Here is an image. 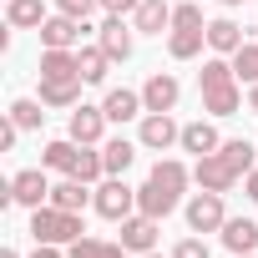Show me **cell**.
Here are the masks:
<instances>
[{
  "label": "cell",
  "mask_w": 258,
  "mask_h": 258,
  "mask_svg": "<svg viewBox=\"0 0 258 258\" xmlns=\"http://www.w3.org/2000/svg\"><path fill=\"white\" fill-rule=\"evenodd\" d=\"M31 238L36 243H56V248L61 243H76L81 238V213H61V208L46 203V208L31 213Z\"/></svg>",
  "instance_id": "1"
},
{
  "label": "cell",
  "mask_w": 258,
  "mask_h": 258,
  "mask_svg": "<svg viewBox=\"0 0 258 258\" xmlns=\"http://www.w3.org/2000/svg\"><path fill=\"white\" fill-rule=\"evenodd\" d=\"M91 208H96L101 218H111V223H121V218H132V208H137V187H126L121 177H106V182L96 187V198H91Z\"/></svg>",
  "instance_id": "2"
},
{
  "label": "cell",
  "mask_w": 258,
  "mask_h": 258,
  "mask_svg": "<svg viewBox=\"0 0 258 258\" xmlns=\"http://www.w3.org/2000/svg\"><path fill=\"white\" fill-rule=\"evenodd\" d=\"M223 223H228V213H223V192H198L192 203H187V228L192 233H223Z\"/></svg>",
  "instance_id": "3"
},
{
  "label": "cell",
  "mask_w": 258,
  "mask_h": 258,
  "mask_svg": "<svg viewBox=\"0 0 258 258\" xmlns=\"http://www.w3.org/2000/svg\"><path fill=\"white\" fill-rule=\"evenodd\" d=\"M101 132H106V111L101 106H71V126H66V137L71 142H81V147H96L101 142Z\"/></svg>",
  "instance_id": "4"
},
{
  "label": "cell",
  "mask_w": 258,
  "mask_h": 258,
  "mask_svg": "<svg viewBox=\"0 0 258 258\" xmlns=\"http://www.w3.org/2000/svg\"><path fill=\"white\" fill-rule=\"evenodd\" d=\"M137 137H142V147H152V152H167L172 142H182V126H177L167 111H147V116H142V132H137Z\"/></svg>",
  "instance_id": "5"
},
{
  "label": "cell",
  "mask_w": 258,
  "mask_h": 258,
  "mask_svg": "<svg viewBox=\"0 0 258 258\" xmlns=\"http://www.w3.org/2000/svg\"><path fill=\"white\" fill-rule=\"evenodd\" d=\"M81 31H86V21L46 16V26H41V46H46V51H71V46H81Z\"/></svg>",
  "instance_id": "6"
},
{
  "label": "cell",
  "mask_w": 258,
  "mask_h": 258,
  "mask_svg": "<svg viewBox=\"0 0 258 258\" xmlns=\"http://www.w3.org/2000/svg\"><path fill=\"white\" fill-rule=\"evenodd\" d=\"M192 177H198V187H208V192H228V187L238 182V172L228 167V157H223V152H208V157H198Z\"/></svg>",
  "instance_id": "7"
},
{
  "label": "cell",
  "mask_w": 258,
  "mask_h": 258,
  "mask_svg": "<svg viewBox=\"0 0 258 258\" xmlns=\"http://www.w3.org/2000/svg\"><path fill=\"white\" fill-rule=\"evenodd\" d=\"M11 192H16V203H21V208H46V203H51V182H46V172H41V167L16 172V177H11Z\"/></svg>",
  "instance_id": "8"
},
{
  "label": "cell",
  "mask_w": 258,
  "mask_h": 258,
  "mask_svg": "<svg viewBox=\"0 0 258 258\" xmlns=\"http://www.w3.org/2000/svg\"><path fill=\"white\" fill-rule=\"evenodd\" d=\"M177 96H182V86H177V76H167V71H152L147 86H142V106H147V111H172Z\"/></svg>",
  "instance_id": "9"
},
{
  "label": "cell",
  "mask_w": 258,
  "mask_h": 258,
  "mask_svg": "<svg viewBox=\"0 0 258 258\" xmlns=\"http://www.w3.org/2000/svg\"><path fill=\"white\" fill-rule=\"evenodd\" d=\"M121 248L126 253H152L157 248V218H147V213L121 218Z\"/></svg>",
  "instance_id": "10"
},
{
  "label": "cell",
  "mask_w": 258,
  "mask_h": 258,
  "mask_svg": "<svg viewBox=\"0 0 258 258\" xmlns=\"http://www.w3.org/2000/svg\"><path fill=\"white\" fill-rule=\"evenodd\" d=\"M91 198H96V192H91V182H81V177L51 182V208H61V213H81Z\"/></svg>",
  "instance_id": "11"
},
{
  "label": "cell",
  "mask_w": 258,
  "mask_h": 258,
  "mask_svg": "<svg viewBox=\"0 0 258 258\" xmlns=\"http://www.w3.org/2000/svg\"><path fill=\"white\" fill-rule=\"evenodd\" d=\"M172 208H177V192H167L162 182H152V177H147V182L137 187V213H147V218H157V223H162Z\"/></svg>",
  "instance_id": "12"
},
{
  "label": "cell",
  "mask_w": 258,
  "mask_h": 258,
  "mask_svg": "<svg viewBox=\"0 0 258 258\" xmlns=\"http://www.w3.org/2000/svg\"><path fill=\"white\" fill-rule=\"evenodd\" d=\"M101 111H106V121H132V116H142L147 106H142V91L111 86V91H106V101H101Z\"/></svg>",
  "instance_id": "13"
},
{
  "label": "cell",
  "mask_w": 258,
  "mask_h": 258,
  "mask_svg": "<svg viewBox=\"0 0 258 258\" xmlns=\"http://www.w3.org/2000/svg\"><path fill=\"white\" fill-rule=\"evenodd\" d=\"M41 81H81L76 51H41Z\"/></svg>",
  "instance_id": "14"
},
{
  "label": "cell",
  "mask_w": 258,
  "mask_h": 258,
  "mask_svg": "<svg viewBox=\"0 0 258 258\" xmlns=\"http://www.w3.org/2000/svg\"><path fill=\"white\" fill-rule=\"evenodd\" d=\"M111 61H126L132 56V31L121 26V16H106V26H101V41H96Z\"/></svg>",
  "instance_id": "15"
},
{
  "label": "cell",
  "mask_w": 258,
  "mask_h": 258,
  "mask_svg": "<svg viewBox=\"0 0 258 258\" xmlns=\"http://www.w3.org/2000/svg\"><path fill=\"white\" fill-rule=\"evenodd\" d=\"M132 16H137V31H142V36H162V31L172 26V6H167V0H142Z\"/></svg>",
  "instance_id": "16"
},
{
  "label": "cell",
  "mask_w": 258,
  "mask_h": 258,
  "mask_svg": "<svg viewBox=\"0 0 258 258\" xmlns=\"http://www.w3.org/2000/svg\"><path fill=\"white\" fill-rule=\"evenodd\" d=\"M223 243H228L233 253H253V248H258V223H253V218H228V223H223Z\"/></svg>",
  "instance_id": "17"
},
{
  "label": "cell",
  "mask_w": 258,
  "mask_h": 258,
  "mask_svg": "<svg viewBox=\"0 0 258 258\" xmlns=\"http://www.w3.org/2000/svg\"><path fill=\"white\" fill-rule=\"evenodd\" d=\"M223 142H218V132L208 121H187L182 126V152H198V157H208V152H218Z\"/></svg>",
  "instance_id": "18"
},
{
  "label": "cell",
  "mask_w": 258,
  "mask_h": 258,
  "mask_svg": "<svg viewBox=\"0 0 258 258\" xmlns=\"http://www.w3.org/2000/svg\"><path fill=\"white\" fill-rule=\"evenodd\" d=\"M132 157H137V147L126 142V137H111L106 147H101V162H106V177H121L126 167H132Z\"/></svg>",
  "instance_id": "19"
},
{
  "label": "cell",
  "mask_w": 258,
  "mask_h": 258,
  "mask_svg": "<svg viewBox=\"0 0 258 258\" xmlns=\"http://www.w3.org/2000/svg\"><path fill=\"white\" fill-rule=\"evenodd\" d=\"M208 46H213L218 56H233V51L243 46V31H238L233 21H208Z\"/></svg>",
  "instance_id": "20"
},
{
  "label": "cell",
  "mask_w": 258,
  "mask_h": 258,
  "mask_svg": "<svg viewBox=\"0 0 258 258\" xmlns=\"http://www.w3.org/2000/svg\"><path fill=\"white\" fill-rule=\"evenodd\" d=\"M76 61H81V81H91V86H96V81H106L111 56H106L101 46H81V51H76Z\"/></svg>",
  "instance_id": "21"
},
{
  "label": "cell",
  "mask_w": 258,
  "mask_h": 258,
  "mask_svg": "<svg viewBox=\"0 0 258 258\" xmlns=\"http://www.w3.org/2000/svg\"><path fill=\"white\" fill-rule=\"evenodd\" d=\"M46 106H81V81H41Z\"/></svg>",
  "instance_id": "22"
},
{
  "label": "cell",
  "mask_w": 258,
  "mask_h": 258,
  "mask_svg": "<svg viewBox=\"0 0 258 258\" xmlns=\"http://www.w3.org/2000/svg\"><path fill=\"white\" fill-rule=\"evenodd\" d=\"M76 157H81V142H71V137L46 147V167H51V172H66V177H71V172H76Z\"/></svg>",
  "instance_id": "23"
},
{
  "label": "cell",
  "mask_w": 258,
  "mask_h": 258,
  "mask_svg": "<svg viewBox=\"0 0 258 258\" xmlns=\"http://www.w3.org/2000/svg\"><path fill=\"white\" fill-rule=\"evenodd\" d=\"M126 248L121 243H106V238H76L71 248H66V258H121Z\"/></svg>",
  "instance_id": "24"
},
{
  "label": "cell",
  "mask_w": 258,
  "mask_h": 258,
  "mask_svg": "<svg viewBox=\"0 0 258 258\" xmlns=\"http://www.w3.org/2000/svg\"><path fill=\"white\" fill-rule=\"evenodd\" d=\"M6 21L11 26H46V6H41V0H11V11H6Z\"/></svg>",
  "instance_id": "25"
},
{
  "label": "cell",
  "mask_w": 258,
  "mask_h": 258,
  "mask_svg": "<svg viewBox=\"0 0 258 258\" xmlns=\"http://www.w3.org/2000/svg\"><path fill=\"white\" fill-rule=\"evenodd\" d=\"M198 81H203V91H218V86H233V61H223V56H213V61H203V71H198Z\"/></svg>",
  "instance_id": "26"
},
{
  "label": "cell",
  "mask_w": 258,
  "mask_h": 258,
  "mask_svg": "<svg viewBox=\"0 0 258 258\" xmlns=\"http://www.w3.org/2000/svg\"><path fill=\"white\" fill-rule=\"evenodd\" d=\"M238 86H218V91H203V111H213V116H233L238 111Z\"/></svg>",
  "instance_id": "27"
},
{
  "label": "cell",
  "mask_w": 258,
  "mask_h": 258,
  "mask_svg": "<svg viewBox=\"0 0 258 258\" xmlns=\"http://www.w3.org/2000/svg\"><path fill=\"white\" fill-rule=\"evenodd\" d=\"M152 182H162L167 192H177V198H182V187H187V167H182V162H172V157H162V162L152 167Z\"/></svg>",
  "instance_id": "28"
},
{
  "label": "cell",
  "mask_w": 258,
  "mask_h": 258,
  "mask_svg": "<svg viewBox=\"0 0 258 258\" xmlns=\"http://www.w3.org/2000/svg\"><path fill=\"white\" fill-rule=\"evenodd\" d=\"M41 106H46V101H31V96H21V101L11 106V121L21 126V132H36V126L46 121V111H41Z\"/></svg>",
  "instance_id": "29"
},
{
  "label": "cell",
  "mask_w": 258,
  "mask_h": 258,
  "mask_svg": "<svg viewBox=\"0 0 258 258\" xmlns=\"http://www.w3.org/2000/svg\"><path fill=\"white\" fill-rule=\"evenodd\" d=\"M203 41H208V31H172V41H167V51H172L177 61H192V56L203 51Z\"/></svg>",
  "instance_id": "30"
},
{
  "label": "cell",
  "mask_w": 258,
  "mask_h": 258,
  "mask_svg": "<svg viewBox=\"0 0 258 258\" xmlns=\"http://www.w3.org/2000/svg\"><path fill=\"white\" fill-rule=\"evenodd\" d=\"M218 152L228 157L233 172H253V142H248V137H233V142H223Z\"/></svg>",
  "instance_id": "31"
},
{
  "label": "cell",
  "mask_w": 258,
  "mask_h": 258,
  "mask_svg": "<svg viewBox=\"0 0 258 258\" xmlns=\"http://www.w3.org/2000/svg\"><path fill=\"white\" fill-rule=\"evenodd\" d=\"M233 76H238V81H248V86H258V46H248V41H243V46L233 51Z\"/></svg>",
  "instance_id": "32"
},
{
  "label": "cell",
  "mask_w": 258,
  "mask_h": 258,
  "mask_svg": "<svg viewBox=\"0 0 258 258\" xmlns=\"http://www.w3.org/2000/svg\"><path fill=\"white\" fill-rule=\"evenodd\" d=\"M106 172V162H101V152H91V147H81V157H76V172L71 177H81V182H96Z\"/></svg>",
  "instance_id": "33"
},
{
  "label": "cell",
  "mask_w": 258,
  "mask_h": 258,
  "mask_svg": "<svg viewBox=\"0 0 258 258\" xmlns=\"http://www.w3.org/2000/svg\"><path fill=\"white\" fill-rule=\"evenodd\" d=\"M172 31H208L198 6H172Z\"/></svg>",
  "instance_id": "34"
},
{
  "label": "cell",
  "mask_w": 258,
  "mask_h": 258,
  "mask_svg": "<svg viewBox=\"0 0 258 258\" xmlns=\"http://www.w3.org/2000/svg\"><path fill=\"white\" fill-rule=\"evenodd\" d=\"M96 6H101V0H56V11H61V16H71V21H86Z\"/></svg>",
  "instance_id": "35"
},
{
  "label": "cell",
  "mask_w": 258,
  "mask_h": 258,
  "mask_svg": "<svg viewBox=\"0 0 258 258\" xmlns=\"http://www.w3.org/2000/svg\"><path fill=\"white\" fill-rule=\"evenodd\" d=\"M172 258H208V243H203V238H182V243L172 248Z\"/></svg>",
  "instance_id": "36"
},
{
  "label": "cell",
  "mask_w": 258,
  "mask_h": 258,
  "mask_svg": "<svg viewBox=\"0 0 258 258\" xmlns=\"http://www.w3.org/2000/svg\"><path fill=\"white\" fill-rule=\"evenodd\" d=\"M137 6H142V0H101L106 16H126V11H137Z\"/></svg>",
  "instance_id": "37"
},
{
  "label": "cell",
  "mask_w": 258,
  "mask_h": 258,
  "mask_svg": "<svg viewBox=\"0 0 258 258\" xmlns=\"http://www.w3.org/2000/svg\"><path fill=\"white\" fill-rule=\"evenodd\" d=\"M16 137H21V126H16V121L0 126V147H16Z\"/></svg>",
  "instance_id": "38"
},
{
  "label": "cell",
  "mask_w": 258,
  "mask_h": 258,
  "mask_svg": "<svg viewBox=\"0 0 258 258\" xmlns=\"http://www.w3.org/2000/svg\"><path fill=\"white\" fill-rule=\"evenodd\" d=\"M31 258H66V253H61L56 243H36V253H31Z\"/></svg>",
  "instance_id": "39"
},
{
  "label": "cell",
  "mask_w": 258,
  "mask_h": 258,
  "mask_svg": "<svg viewBox=\"0 0 258 258\" xmlns=\"http://www.w3.org/2000/svg\"><path fill=\"white\" fill-rule=\"evenodd\" d=\"M248 198H253V203H258V167H253V172H248Z\"/></svg>",
  "instance_id": "40"
},
{
  "label": "cell",
  "mask_w": 258,
  "mask_h": 258,
  "mask_svg": "<svg viewBox=\"0 0 258 258\" xmlns=\"http://www.w3.org/2000/svg\"><path fill=\"white\" fill-rule=\"evenodd\" d=\"M248 106H253V116H258V86H253V96H248Z\"/></svg>",
  "instance_id": "41"
},
{
  "label": "cell",
  "mask_w": 258,
  "mask_h": 258,
  "mask_svg": "<svg viewBox=\"0 0 258 258\" xmlns=\"http://www.w3.org/2000/svg\"><path fill=\"white\" fill-rule=\"evenodd\" d=\"M0 258H21V253H16V248H0Z\"/></svg>",
  "instance_id": "42"
},
{
  "label": "cell",
  "mask_w": 258,
  "mask_h": 258,
  "mask_svg": "<svg viewBox=\"0 0 258 258\" xmlns=\"http://www.w3.org/2000/svg\"><path fill=\"white\" fill-rule=\"evenodd\" d=\"M218 6H243V0H218Z\"/></svg>",
  "instance_id": "43"
},
{
  "label": "cell",
  "mask_w": 258,
  "mask_h": 258,
  "mask_svg": "<svg viewBox=\"0 0 258 258\" xmlns=\"http://www.w3.org/2000/svg\"><path fill=\"white\" fill-rule=\"evenodd\" d=\"M238 258H253V253H238Z\"/></svg>",
  "instance_id": "44"
},
{
  "label": "cell",
  "mask_w": 258,
  "mask_h": 258,
  "mask_svg": "<svg viewBox=\"0 0 258 258\" xmlns=\"http://www.w3.org/2000/svg\"><path fill=\"white\" fill-rule=\"evenodd\" d=\"M142 258H157V253H142Z\"/></svg>",
  "instance_id": "45"
}]
</instances>
